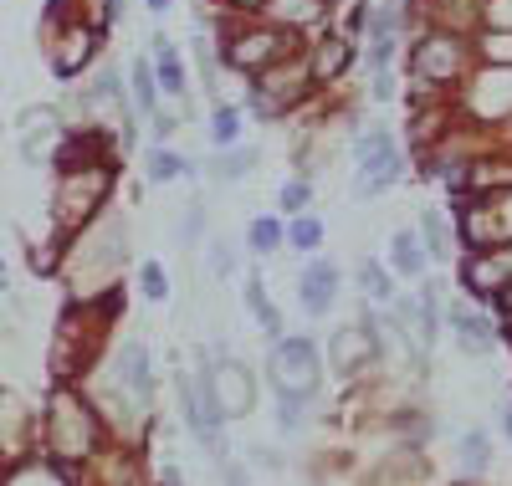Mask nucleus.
Returning a JSON list of instances; mask_svg holds the SVG:
<instances>
[{
    "mask_svg": "<svg viewBox=\"0 0 512 486\" xmlns=\"http://www.w3.org/2000/svg\"><path fill=\"white\" fill-rule=\"evenodd\" d=\"M477 57V41L472 36H461V31H446V26H431V31H420L410 41V82H415V93H451V87H461L466 67H472Z\"/></svg>",
    "mask_w": 512,
    "mask_h": 486,
    "instance_id": "f257e3e1",
    "label": "nucleus"
},
{
    "mask_svg": "<svg viewBox=\"0 0 512 486\" xmlns=\"http://www.w3.org/2000/svg\"><path fill=\"white\" fill-rule=\"evenodd\" d=\"M400 174H405V154L395 144V134L384 123L374 128H359L354 134V200H374L384 195L390 185H400Z\"/></svg>",
    "mask_w": 512,
    "mask_h": 486,
    "instance_id": "f03ea898",
    "label": "nucleus"
},
{
    "mask_svg": "<svg viewBox=\"0 0 512 486\" xmlns=\"http://www.w3.org/2000/svg\"><path fill=\"white\" fill-rule=\"evenodd\" d=\"M292 52H303V47H297V31H287V26H277V21H251V26L221 36L226 67H231V72H246V77L267 72L272 62H282V57H292Z\"/></svg>",
    "mask_w": 512,
    "mask_h": 486,
    "instance_id": "7ed1b4c3",
    "label": "nucleus"
},
{
    "mask_svg": "<svg viewBox=\"0 0 512 486\" xmlns=\"http://www.w3.org/2000/svg\"><path fill=\"white\" fill-rule=\"evenodd\" d=\"M108 190H113V164L57 174V236L72 241L82 226H93V215L108 200Z\"/></svg>",
    "mask_w": 512,
    "mask_h": 486,
    "instance_id": "20e7f679",
    "label": "nucleus"
},
{
    "mask_svg": "<svg viewBox=\"0 0 512 486\" xmlns=\"http://www.w3.org/2000/svg\"><path fill=\"white\" fill-rule=\"evenodd\" d=\"M267 379L277 389V400H313L318 384H323V359H318V343L308 333H292L272 343V359H267Z\"/></svg>",
    "mask_w": 512,
    "mask_h": 486,
    "instance_id": "39448f33",
    "label": "nucleus"
},
{
    "mask_svg": "<svg viewBox=\"0 0 512 486\" xmlns=\"http://www.w3.org/2000/svg\"><path fill=\"white\" fill-rule=\"evenodd\" d=\"M67 134H72V128H67L62 113L47 108V103H36V108H21V113H16V149H21L26 164H52Z\"/></svg>",
    "mask_w": 512,
    "mask_h": 486,
    "instance_id": "423d86ee",
    "label": "nucleus"
},
{
    "mask_svg": "<svg viewBox=\"0 0 512 486\" xmlns=\"http://www.w3.org/2000/svg\"><path fill=\"white\" fill-rule=\"evenodd\" d=\"M379 353H384V338L374 328V318H364L359 328H338L333 343H328V359H333V374H364L379 364Z\"/></svg>",
    "mask_w": 512,
    "mask_h": 486,
    "instance_id": "0eeeda50",
    "label": "nucleus"
},
{
    "mask_svg": "<svg viewBox=\"0 0 512 486\" xmlns=\"http://www.w3.org/2000/svg\"><path fill=\"white\" fill-rule=\"evenodd\" d=\"M466 103H472V113L482 123H502L512 118V67H492L482 62L477 77H472V93H466Z\"/></svg>",
    "mask_w": 512,
    "mask_h": 486,
    "instance_id": "6e6552de",
    "label": "nucleus"
},
{
    "mask_svg": "<svg viewBox=\"0 0 512 486\" xmlns=\"http://www.w3.org/2000/svg\"><path fill=\"white\" fill-rule=\"evenodd\" d=\"M98 26H88V21H62V47L52 52V72L62 77V82H72V77H82L93 67V57H98Z\"/></svg>",
    "mask_w": 512,
    "mask_h": 486,
    "instance_id": "1a4fd4ad",
    "label": "nucleus"
},
{
    "mask_svg": "<svg viewBox=\"0 0 512 486\" xmlns=\"http://www.w3.org/2000/svg\"><path fill=\"white\" fill-rule=\"evenodd\" d=\"M461 287L472 292V297H497V292H507L512 287V261H507V251L497 246V251H472L461 261Z\"/></svg>",
    "mask_w": 512,
    "mask_h": 486,
    "instance_id": "9d476101",
    "label": "nucleus"
},
{
    "mask_svg": "<svg viewBox=\"0 0 512 486\" xmlns=\"http://www.w3.org/2000/svg\"><path fill=\"white\" fill-rule=\"evenodd\" d=\"M297 302H303L313 318H323L338 302V267L328 256H308V267L297 272Z\"/></svg>",
    "mask_w": 512,
    "mask_h": 486,
    "instance_id": "9b49d317",
    "label": "nucleus"
},
{
    "mask_svg": "<svg viewBox=\"0 0 512 486\" xmlns=\"http://www.w3.org/2000/svg\"><path fill=\"white\" fill-rule=\"evenodd\" d=\"M354 57H359L354 36H318V41H308V62H313V82H318V87H328V82L344 77V72L354 67Z\"/></svg>",
    "mask_w": 512,
    "mask_h": 486,
    "instance_id": "f8f14e48",
    "label": "nucleus"
},
{
    "mask_svg": "<svg viewBox=\"0 0 512 486\" xmlns=\"http://www.w3.org/2000/svg\"><path fill=\"white\" fill-rule=\"evenodd\" d=\"M175 394H180V410H185L190 435L205 440L210 451H221V420H210V410H205V400H200V379L180 369V374H175Z\"/></svg>",
    "mask_w": 512,
    "mask_h": 486,
    "instance_id": "ddd939ff",
    "label": "nucleus"
},
{
    "mask_svg": "<svg viewBox=\"0 0 512 486\" xmlns=\"http://www.w3.org/2000/svg\"><path fill=\"white\" fill-rule=\"evenodd\" d=\"M446 328H451V338H456L466 353H487V348L497 343L492 323L477 313V307H466V302H451V307H446Z\"/></svg>",
    "mask_w": 512,
    "mask_h": 486,
    "instance_id": "4468645a",
    "label": "nucleus"
},
{
    "mask_svg": "<svg viewBox=\"0 0 512 486\" xmlns=\"http://www.w3.org/2000/svg\"><path fill=\"white\" fill-rule=\"evenodd\" d=\"M210 379H216V394H221V405L226 415H246L251 410V374L236 364V359H216V369H210Z\"/></svg>",
    "mask_w": 512,
    "mask_h": 486,
    "instance_id": "2eb2a0df",
    "label": "nucleus"
},
{
    "mask_svg": "<svg viewBox=\"0 0 512 486\" xmlns=\"http://www.w3.org/2000/svg\"><path fill=\"white\" fill-rule=\"evenodd\" d=\"M431 261H436V256H431V246L420 241V231H410V226H405V231H395V236H390V267H395V277L420 282Z\"/></svg>",
    "mask_w": 512,
    "mask_h": 486,
    "instance_id": "dca6fc26",
    "label": "nucleus"
},
{
    "mask_svg": "<svg viewBox=\"0 0 512 486\" xmlns=\"http://www.w3.org/2000/svg\"><path fill=\"white\" fill-rule=\"evenodd\" d=\"M118 379H123V389H128V394H134V400L149 410L154 374H149V348H144V343H123V353H118Z\"/></svg>",
    "mask_w": 512,
    "mask_h": 486,
    "instance_id": "f3484780",
    "label": "nucleus"
},
{
    "mask_svg": "<svg viewBox=\"0 0 512 486\" xmlns=\"http://www.w3.org/2000/svg\"><path fill=\"white\" fill-rule=\"evenodd\" d=\"M159 72H154V62L139 52L134 62H128V98H134V108H139V118H154L159 113Z\"/></svg>",
    "mask_w": 512,
    "mask_h": 486,
    "instance_id": "a211bd4d",
    "label": "nucleus"
},
{
    "mask_svg": "<svg viewBox=\"0 0 512 486\" xmlns=\"http://www.w3.org/2000/svg\"><path fill=\"white\" fill-rule=\"evenodd\" d=\"M267 21H277V26H287V31L303 36L308 26H323V21H328V0H272Z\"/></svg>",
    "mask_w": 512,
    "mask_h": 486,
    "instance_id": "6ab92c4d",
    "label": "nucleus"
},
{
    "mask_svg": "<svg viewBox=\"0 0 512 486\" xmlns=\"http://www.w3.org/2000/svg\"><path fill=\"white\" fill-rule=\"evenodd\" d=\"M195 164L185 159V154H175V149H164V144H154L149 154H144V180L149 185H169V180H195Z\"/></svg>",
    "mask_w": 512,
    "mask_h": 486,
    "instance_id": "aec40b11",
    "label": "nucleus"
},
{
    "mask_svg": "<svg viewBox=\"0 0 512 486\" xmlns=\"http://www.w3.org/2000/svg\"><path fill=\"white\" fill-rule=\"evenodd\" d=\"M241 297H246L251 318L262 323V333H267L272 343H277V338H287V333H282V313H277V302L267 297V287H262V277H256V272H251V277L241 282Z\"/></svg>",
    "mask_w": 512,
    "mask_h": 486,
    "instance_id": "412c9836",
    "label": "nucleus"
},
{
    "mask_svg": "<svg viewBox=\"0 0 512 486\" xmlns=\"http://www.w3.org/2000/svg\"><path fill=\"white\" fill-rule=\"evenodd\" d=\"M154 72H159V87L169 98H185V57L175 52L169 36H154Z\"/></svg>",
    "mask_w": 512,
    "mask_h": 486,
    "instance_id": "4be33fe9",
    "label": "nucleus"
},
{
    "mask_svg": "<svg viewBox=\"0 0 512 486\" xmlns=\"http://www.w3.org/2000/svg\"><path fill=\"white\" fill-rule=\"evenodd\" d=\"M359 287H364V297L369 302H379V307H390L395 297H400V287H395V267H384V261H359Z\"/></svg>",
    "mask_w": 512,
    "mask_h": 486,
    "instance_id": "5701e85b",
    "label": "nucleus"
},
{
    "mask_svg": "<svg viewBox=\"0 0 512 486\" xmlns=\"http://www.w3.org/2000/svg\"><path fill=\"white\" fill-rule=\"evenodd\" d=\"M282 246H287V226H282L277 215H256L251 226H246V251L251 256H272Z\"/></svg>",
    "mask_w": 512,
    "mask_h": 486,
    "instance_id": "b1692460",
    "label": "nucleus"
},
{
    "mask_svg": "<svg viewBox=\"0 0 512 486\" xmlns=\"http://www.w3.org/2000/svg\"><path fill=\"white\" fill-rule=\"evenodd\" d=\"M251 169H256V149H246V144H231V149H221V154H216V164H210V180L236 185V180H246Z\"/></svg>",
    "mask_w": 512,
    "mask_h": 486,
    "instance_id": "393cba45",
    "label": "nucleus"
},
{
    "mask_svg": "<svg viewBox=\"0 0 512 486\" xmlns=\"http://www.w3.org/2000/svg\"><path fill=\"white\" fill-rule=\"evenodd\" d=\"M323 236H328V226H323L313 210L287 220V246H292V251H303V256H318V251H323Z\"/></svg>",
    "mask_w": 512,
    "mask_h": 486,
    "instance_id": "a878e982",
    "label": "nucleus"
},
{
    "mask_svg": "<svg viewBox=\"0 0 512 486\" xmlns=\"http://www.w3.org/2000/svg\"><path fill=\"white\" fill-rule=\"evenodd\" d=\"M415 231H420L425 246H431V256H451V220H446V210L425 205L420 220H415Z\"/></svg>",
    "mask_w": 512,
    "mask_h": 486,
    "instance_id": "bb28decb",
    "label": "nucleus"
},
{
    "mask_svg": "<svg viewBox=\"0 0 512 486\" xmlns=\"http://www.w3.org/2000/svg\"><path fill=\"white\" fill-rule=\"evenodd\" d=\"M210 144L216 149L241 144V108L236 103H216V113H210Z\"/></svg>",
    "mask_w": 512,
    "mask_h": 486,
    "instance_id": "cd10ccee",
    "label": "nucleus"
},
{
    "mask_svg": "<svg viewBox=\"0 0 512 486\" xmlns=\"http://www.w3.org/2000/svg\"><path fill=\"white\" fill-rule=\"evenodd\" d=\"M277 205H282L287 220L292 215H308V205H313V180H308V174H292V180L282 185V195H277Z\"/></svg>",
    "mask_w": 512,
    "mask_h": 486,
    "instance_id": "c85d7f7f",
    "label": "nucleus"
},
{
    "mask_svg": "<svg viewBox=\"0 0 512 486\" xmlns=\"http://www.w3.org/2000/svg\"><path fill=\"white\" fill-rule=\"evenodd\" d=\"M477 62L512 67V31H482L477 36Z\"/></svg>",
    "mask_w": 512,
    "mask_h": 486,
    "instance_id": "c756f323",
    "label": "nucleus"
},
{
    "mask_svg": "<svg viewBox=\"0 0 512 486\" xmlns=\"http://www.w3.org/2000/svg\"><path fill=\"white\" fill-rule=\"evenodd\" d=\"M139 287H144V297H149V302H164V297H169V272H164V261L144 256V267H139Z\"/></svg>",
    "mask_w": 512,
    "mask_h": 486,
    "instance_id": "7c9ffc66",
    "label": "nucleus"
},
{
    "mask_svg": "<svg viewBox=\"0 0 512 486\" xmlns=\"http://www.w3.org/2000/svg\"><path fill=\"white\" fill-rule=\"evenodd\" d=\"M205 256H210V277H231L236 272V246L226 236H210L205 241Z\"/></svg>",
    "mask_w": 512,
    "mask_h": 486,
    "instance_id": "2f4dec72",
    "label": "nucleus"
},
{
    "mask_svg": "<svg viewBox=\"0 0 512 486\" xmlns=\"http://www.w3.org/2000/svg\"><path fill=\"white\" fill-rule=\"evenodd\" d=\"M175 236H180V246H200V236H205V200H190V205H185Z\"/></svg>",
    "mask_w": 512,
    "mask_h": 486,
    "instance_id": "473e14b6",
    "label": "nucleus"
},
{
    "mask_svg": "<svg viewBox=\"0 0 512 486\" xmlns=\"http://www.w3.org/2000/svg\"><path fill=\"white\" fill-rule=\"evenodd\" d=\"M195 57H200V72H205V87H210V93H216V87H221V52L216 47H210V36H195Z\"/></svg>",
    "mask_w": 512,
    "mask_h": 486,
    "instance_id": "72a5a7b5",
    "label": "nucleus"
},
{
    "mask_svg": "<svg viewBox=\"0 0 512 486\" xmlns=\"http://www.w3.org/2000/svg\"><path fill=\"white\" fill-rule=\"evenodd\" d=\"M461 461H466V471H487V461H492L487 435H466V440H461Z\"/></svg>",
    "mask_w": 512,
    "mask_h": 486,
    "instance_id": "f704fd0d",
    "label": "nucleus"
},
{
    "mask_svg": "<svg viewBox=\"0 0 512 486\" xmlns=\"http://www.w3.org/2000/svg\"><path fill=\"white\" fill-rule=\"evenodd\" d=\"M303 405H308V400H287V394H282V405H277V425H282V430H303Z\"/></svg>",
    "mask_w": 512,
    "mask_h": 486,
    "instance_id": "c9c22d12",
    "label": "nucleus"
},
{
    "mask_svg": "<svg viewBox=\"0 0 512 486\" xmlns=\"http://www.w3.org/2000/svg\"><path fill=\"white\" fill-rule=\"evenodd\" d=\"M267 6H272V0H231V11H241V16H256V11L267 16Z\"/></svg>",
    "mask_w": 512,
    "mask_h": 486,
    "instance_id": "e433bc0d",
    "label": "nucleus"
},
{
    "mask_svg": "<svg viewBox=\"0 0 512 486\" xmlns=\"http://www.w3.org/2000/svg\"><path fill=\"white\" fill-rule=\"evenodd\" d=\"M221 481H226V486H251V481H246V471H241V466H226V476H221Z\"/></svg>",
    "mask_w": 512,
    "mask_h": 486,
    "instance_id": "4c0bfd02",
    "label": "nucleus"
},
{
    "mask_svg": "<svg viewBox=\"0 0 512 486\" xmlns=\"http://www.w3.org/2000/svg\"><path fill=\"white\" fill-rule=\"evenodd\" d=\"M144 6H149V11H154V16H164V11H169V6H175V0H144Z\"/></svg>",
    "mask_w": 512,
    "mask_h": 486,
    "instance_id": "58836bf2",
    "label": "nucleus"
},
{
    "mask_svg": "<svg viewBox=\"0 0 512 486\" xmlns=\"http://www.w3.org/2000/svg\"><path fill=\"white\" fill-rule=\"evenodd\" d=\"M502 430H507V440H512V405H502Z\"/></svg>",
    "mask_w": 512,
    "mask_h": 486,
    "instance_id": "ea45409f",
    "label": "nucleus"
}]
</instances>
